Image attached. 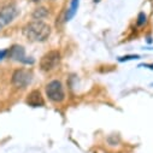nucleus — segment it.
I'll return each mask as SVG.
<instances>
[{"label": "nucleus", "instance_id": "f257e3e1", "mask_svg": "<svg viewBox=\"0 0 153 153\" xmlns=\"http://www.w3.org/2000/svg\"><path fill=\"white\" fill-rule=\"evenodd\" d=\"M23 35L30 41L42 42L51 35V27L41 21H33L24 25Z\"/></svg>", "mask_w": 153, "mask_h": 153}, {"label": "nucleus", "instance_id": "f03ea898", "mask_svg": "<svg viewBox=\"0 0 153 153\" xmlns=\"http://www.w3.org/2000/svg\"><path fill=\"white\" fill-rule=\"evenodd\" d=\"M59 63H60V52L57 50H52L45 53L40 59V69L42 71L48 72L56 69Z\"/></svg>", "mask_w": 153, "mask_h": 153}, {"label": "nucleus", "instance_id": "7ed1b4c3", "mask_svg": "<svg viewBox=\"0 0 153 153\" xmlns=\"http://www.w3.org/2000/svg\"><path fill=\"white\" fill-rule=\"evenodd\" d=\"M46 94H47L48 99L53 102H62L65 99V93H64L63 85L58 80H53L50 83H47Z\"/></svg>", "mask_w": 153, "mask_h": 153}, {"label": "nucleus", "instance_id": "20e7f679", "mask_svg": "<svg viewBox=\"0 0 153 153\" xmlns=\"http://www.w3.org/2000/svg\"><path fill=\"white\" fill-rule=\"evenodd\" d=\"M33 80V72L27 69H17L12 75V85L18 88H25Z\"/></svg>", "mask_w": 153, "mask_h": 153}, {"label": "nucleus", "instance_id": "39448f33", "mask_svg": "<svg viewBox=\"0 0 153 153\" xmlns=\"http://www.w3.org/2000/svg\"><path fill=\"white\" fill-rule=\"evenodd\" d=\"M18 15V10L16 6L10 5L4 7L1 11H0V29H3L5 25L10 24Z\"/></svg>", "mask_w": 153, "mask_h": 153}, {"label": "nucleus", "instance_id": "423d86ee", "mask_svg": "<svg viewBox=\"0 0 153 153\" xmlns=\"http://www.w3.org/2000/svg\"><path fill=\"white\" fill-rule=\"evenodd\" d=\"M25 102L29 106H31V107H41V106H44L45 100H44V97L41 95V92L40 91L34 89V91H31L27 95Z\"/></svg>", "mask_w": 153, "mask_h": 153}, {"label": "nucleus", "instance_id": "0eeeda50", "mask_svg": "<svg viewBox=\"0 0 153 153\" xmlns=\"http://www.w3.org/2000/svg\"><path fill=\"white\" fill-rule=\"evenodd\" d=\"M7 57L12 60L16 62H23V59L25 58V51L24 47L19 46V45H13L10 50H7Z\"/></svg>", "mask_w": 153, "mask_h": 153}, {"label": "nucleus", "instance_id": "6e6552de", "mask_svg": "<svg viewBox=\"0 0 153 153\" xmlns=\"http://www.w3.org/2000/svg\"><path fill=\"white\" fill-rule=\"evenodd\" d=\"M79 4H80V0H71L70 7L68 9V12L65 15V21H70L76 15V12H77V9H79Z\"/></svg>", "mask_w": 153, "mask_h": 153}, {"label": "nucleus", "instance_id": "1a4fd4ad", "mask_svg": "<svg viewBox=\"0 0 153 153\" xmlns=\"http://www.w3.org/2000/svg\"><path fill=\"white\" fill-rule=\"evenodd\" d=\"M48 16V10L44 6H40V7H37L34 10L33 12V17L36 19V21H40V19H44Z\"/></svg>", "mask_w": 153, "mask_h": 153}, {"label": "nucleus", "instance_id": "9d476101", "mask_svg": "<svg viewBox=\"0 0 153 153\" xmlns=\"http://www.w3.org/2000/svg\"><path fill=\"white\" fill-rule=\"evenodd\" d=\"M146 22H147V16L145 15V12H140L139 16H137L136 24H137V25H143Z\"/></svg>", "mask_w": 153, "mask_h": 153}, {"label": "nucleus", "instance_id": "9b49d317", "mask_svg": "<svg viewBox=\"0 0 153 153\" xmlns=\"http://www.w3.org/2000/svg\"><path fill=\"white\" fill-rule=\"evenodd\" d=\"M107 142L111 145V146H114V145H117L120 142V136L117 135H111L107 137Z\"/></svg>", "mask_w": 153, "mask_h": 153}, {"label": "nucleus", "instance_id": "f8f14e48", "mask_svg": "<svg viewBox=\"0 0 153 153\" xmlns=\"http://www.w3.org/2000/svg\"><path fill=\"white\" fill-rule=\"evenodd\" d=\"M140 56L137 54H130V56H124V57H120L118 60L120 62H128V60H133V59H139Z\"/></svg>", "mask_w": 153, "mask_h": 153}, {"label": "nucleus", "instance_id": "ddd939ff", "mask_svg": "<svg viewBox=\"0 0 153 153\" xmlns=\"http://www.w3.org/2000/svg\"><path fill=\"white\" fill-rule=\"evenodd\" d=\"M22 63H24V64H34L35 63V59L33 57H25Z\"/></svg>", "mask_w": 153, "mask_h": 153}, {"label": "nucleus", "instance_id": "4468645a", "mask_svg": "<svg viewBox=\"0 0 153 153\" xmlns=\"http://www.w3.org/2000/svg\"><path fill=\"white\" fill-rule=\"evenodd\" d=\"M7 57V50H4V51H0V60L4 59Z\"/></svg>", "mask_w": 153, "mask_h": 153}, {"label": "nucleus", "instance_id": "2eb2a0df", "mask_svg": "<svg viewBox=\"0 0 153 153\" xmlns=\"http://www.w3.org/2000/svg\"><path fill=\"white\" fill-rule=\"evenodd\" d=\"M31 1H34V3H39V1H41V0H31Z\"/></svg>", "mask_w": 153, "mask_h": 153}]
</instances>
